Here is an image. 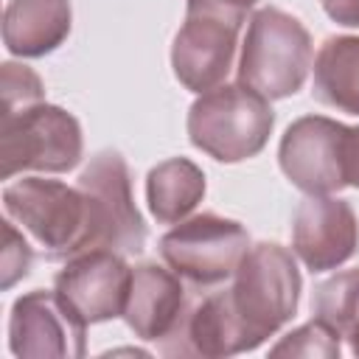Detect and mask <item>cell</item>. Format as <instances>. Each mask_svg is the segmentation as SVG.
Segmentation results:
<instances>
[{
	"label": "cell",
	"mask_w": 359,
	"mask_h": 359,
	"mask_svg": "<svg viewBox=\"0 0 359 359\" xmlns=\"http://www.w3.org/2000/svg\"><path fill=\"white\" fill-rule=\"evenodd\" d=\"M348 342H351V353H353V356H359V325H356V328L351 331Z\"/></svg>",
	"instance_id": "obj_23"
},
{
	"label": "cell",
	"mask_w": 359,
	"mask_h": 359,
	"mask_svg": "<svg viewBox=\"0 0 359 359\" xmlns=\"http://www.w3.org/2000/svg\"><path fill=\"white\" fill-rule=\"evenodd\" d=\"M325 14L345 28H359V0H320Z\"/></svg>",
	"instance_id": "obj_22"
},
{
	"label": "cell",
	"mask_w": 359,
	"mask_h": 359,
	"mask_svg": "<svg viewBox=\"0 0 359 359\" xmlns=\"http://www.w3.org/2000/svg\"><path fill=\"white\" fill-rule=\"evenodd\" d=\"M342 174H345V185L359 188V126H345V137H342Z\"/></svg>",
	"instance_id": "obj_21"
},
{
	"label": "cell",
	"mask_w": 359,
	"mask_h": 359,
	"mask_svg": "<svg viewBox=\"0 0 359 359\" xmlns=\"http://www.w3.org/2000/svg\"><path fill=\"white\" fill-rule=\"evenodd\" d=\"M70 22V0H8L3 14V45L11 56L39 59L67 39Z\"/></svg>",
	"instance_id": "obj_14"
},
{
	"label": "cell",
	"mask_w": 359,
	"mask_h": 359,
	"mask_svg": "<svg viewBox=\"0 0 359 359\" xmlns=\"http://www.w3.org/2000/svg\"><path fill=\"white\" fill-rule=\"evenodd\" d=\"M345 123L325 115H303L289 123L278 146V163L286 180L306 196H323L348 188L342 174Z\"/></svg>",
	"instance_id": "obj_10"
},
{
	"label": "cell",
	"mask_w": 359,
	"mask_h": 359,
	"mask_svg": "<svg viewBox=\"0 0 359 359\" xmlns=\"http://www.w3.org/2000/svg\"><path fill=\"white\" fill-rule=\"evenodd\" d=\"M34 261V250L28 247L25 236L11 224V219L6 216L3 222V255H0V286L11 289L17 280H22L31 269Z\"/></svg>",
	"instance_id": "obj_20"
},
{
	"label": "cell",
	"mask_w": 359,
	"mask_h": 359,
	"mask_svg": "<svg viewBox=\"0 0 359 359\" xmlns=\"http://www.w3.org/2000/svg\"><path fill=\"white\" fill-rule=\"evenodd\" d=\"M250 250V233L236 219L199 213L177 222L160 238V255L182 280L196 289L233 278Z\"/></svg>",
	"instance_id": "obj_7"
},
{
	"label": "cell",
	"mask_w": 359,
	"mask_h": 359,
	"mask_svg": "<svg viewBox=\"0 0 359 359\" xmlns=\"http://www.w3.org/2000/svg\"><path fill=\"white\" fill-rule=\"evenodd\" d=\"M8 348L20 359H81L87 353V323L56 289H34L11 306Z\"/></svg>",
	"instance_id": "obj_9"
},
{
	"label": "cell",
	"mask_w": 359,
	"mask_h": 359,
	"mask_svg": "<svg viewBox=\"0 0 359 359\" xmlns=\"http://www.w3.org/2000/svg\"><path fill=\"white\" fill-rule=\"evenodd\" d=\"M311 59L314 45L306 25L275 6H264L247 22L236 76L238 84L280 101L306 84Z\"/></svg>",
	"instance_id": "obj_3"
},
{
	"label": "cell",
	"mask_w": 359,
	"mask_h": 359,
	"mask_svg": "<svg viewBox=\"0 0 359 359\" xmlns=\"http://www.w3.org/2000/svg\"><path fill=\"white\" fill-rule=\"evenodd\" d=\"M247 11L250 8L241 0L185 3V22L171 45V67L185 90L202 95L224 84Z\"/></svg>",
	"instance_id": "obj_5"
},
{
	"label": "cell",
	"mask_w": 359,
	"mask_h": 359,
	"mask_svg": "<svg viewBox=\"0 0 359 359\" xmlns=\"http://www.w3.org/2000/svg\"><path fill=\"white\" fill-rule=\"evenodd\" d=\"M292 250L311 272L342 266L359 250V219L351 202L331 194L306 196L292 219Z\"/></svg>",
	"instance_id": "obj_12"
},
{
	"label": "cell",
	"mask_w": 359,
	"mask_h": 359,
	"mask_svg": "<svg viewBox=\"0 0 359 359\" xmlns=\"http://www.w3.org/2000/svg\"><path fill=\"white\" fill-rule=\"evenodd\" d=\"M205 196V174L188 157L157 163L146 177V202L160 224H177L194 213Z\"/></svg>",
	"instance_id": "obj_16"
},
{
	"label": "cell",
	"mask_w": 359,
	"mask_h": 359,
	"mask_svg": "<svg viewBox=\"0 0 359 359\" xmlns=\"http://www.w3.org/2000/svg\"><path fill=\"white\" fill-rule=\"evenodd\" d=\"M0 87H3V112H14V109H22V107L39 104L45 98L42 79L31 67L17 65V62H6L3 65Z\"/></svg>",
	"instance_id": "obj_19"
},
{
	"label": "cell",
	"mask_w": 359,
	"mask_h": 359,
	"mask_svg": "<svg viewBox=\"0 0 359 359\" xmlns=\"http://www.w3.org/2000/svg\"><path fill=\"white\" fill-rule=\"evenodd\" d=\"M79 188L90 196L98 247L137 255L146 247V222L135 208L129 165L118 151H98L79 174Z\"/></svg>",
	"instance_id": "obj_8"
},
{
	"label": "cell",
	"mask_w": 359,
	"mask_h": 359,
	"mask_svg": "<svg viewBox=\"0 0 359 359\" xmlns=\"http://www.w3.org/2000/svg\"><path fill=\"white\" fill-rule=\"evenodd\" d=\"M241 3H244V6H247V8H252V6H255V3H258V0H241Z\"/></svg>",
	"instance_id": "obj_24"
},
{
	"label": "cell",
	"mask_w": 359,
	"mask_h": 359,
	"mask_svg": "<svg viewBox=\"0 0 359 359\" xmlns=\"http://www.w3.org/2000/svg\"><path fill=\"white\" fill-rule=\"evenodd\" d=\"M311 93L331 109L359 115V36H328L320 45Z\"/></svg>",
	"instance_id": "obj_15"
},
{
	"label": "cell",
	"mask_w": 359,
	"mask_h": 359,
	"mask_svg": "<svg viewBox=\"0 0 359 359\" xmlns=\"http://www.w3.org/2000/svg\"><path fill=\"white\" fill-rule=\"evenodd\" d=\"M300 286V269L286 247L278 241L252 244L233 272L230 289L213 292L222 356L255 351L278 334L297 311Z\"/></svg>",
	"instance_id": "obj_1"
},
{
	"label": "cell",
	"mask_w": 359,
	"mask_h": 359,
	"mask_svg": "<svg viewBox=\"0 0 359 359\" xmlns=\"http://www.w3.org/2000/svg\"><path fill=\"white\" fill-rule=\"evenodd\" d=\"M314 320L328 325L337 337H351L359 325V266L331 275L328 280L314 286L311 294Z\"/></svg>",
	"instance_id": "obj_17"
},
{
	"label": "cell",
	"mask_w": 359,
	"mask_h": 359,
	"mask_svg": "<svg viewBox=\"0 0 359 359\" xmlns=\"http://www.w3.org/2000/svg\"><path fill=\"white\" fill-rule=\"evenodd\" d=\"M53 289L87 325L107 323L126 311L132 266L121 252L95 247L67 258L65 269L53 278Z\"/></svg>",
	"instance_id": "obj_11"
},
{
	"label": "cell",
	"mask_w": 359,
	"mask_h": 359,
	"mask_svg": "<svg viewBox=\"0 0 359 359\" xmlns=\"http://www.w3.org/2000/svg\"><path fill=\"white\" fill-rule=\"evenodd\" d=\"M81 126L76 115L56 104H31L0 118L3 180L20 171L65 174L81 163Z\"/></svg>",
	"instance_id": "obj_6"
},
{
	"label": "cell",
	"mask_w": 359,
	"mask_h": 359,
	"mask_svg": "<svg viewBox=\"0 0 359 359\" xmlns=\"http://www.w3.org/2000/svg\"><path fill=\"white\" fill-rule=\"evenodd\" d=\"M275 126L269 98L244 84H219L188 109V137L219 163H241L264 151Z\"/></svg>",
	"instance_id": "obj_4"
},
{
	"label": "cell",
	"mask_w": 359,
	"mask_h": 359,
	"mask_svg": "<svg viewBox=\"0 0 359 359\" xmlns=\"http://www.w3.org/2000/svg\"><path fill=\"white\" fill-rule=\"evenodd\" d=\"M342 353L339 337L323 325L320 320H311L294 331H289L286 337H280L272 348L269 356H323V359H337Z\"/></svg>",
	"instance_id": "obj_18"
},
{
	"label": "cell",
	"mask_w": 359,
	"mask_h": 359,
	"mask_svg": "<svg viewBox=\"0 0 359 359\" xmlns=\"http://www.w3.org/2000/svg\"><path fill=\"white\" fill-rule=\"evenodd\" d=\"M191 300L194 297L188 286L171 266L165 269L157 264H137L132 269V289L123 320L137 339L163 345L177 334Z\"/></svg>",
	"instance_id": "obj_13"
},
{
	"label": "cell",
	"mask_w": 359,
	"mask_h": 359,
	"mask_svg": "<svg viewBox=\"0 0 359 359\" xmlns=\"http://www.w3.org/2000/svg\"><path fill=\"white\" fill-rule=\"evenodd\" d=\"M3 210L39 247L45 261H67L98 247L93 205L79 185L22 177L3 188Z\"/></svg>",
	"instance_id": "obj_2"
}]
</instances>
